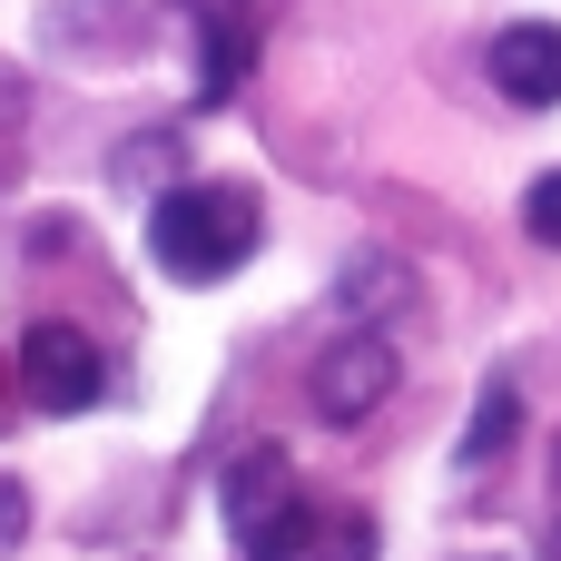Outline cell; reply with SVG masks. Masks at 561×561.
Returning <instances> with one entry per match:
<instances>
[{
    "instance_id": "3",
    "label": "cell",
    "mask_w": 561,
    "mask_h": 561,
    "mask_svg": "<svg viewBox=\"0 0 561 561\" xmlns=\"http://www.w3.org/2000/svg\"><path fill=\"white\" fill-rule=\"evenodd\" d=\"M20 385H30L39 414H89L108 394V365H99V345L79 325H30L20 335Z\"/></svg>"
},
{
    "instance_id": "11",
    "label": "cell",
    "mask_w": 561,
    "mask_h": 561,
    "mask_svg": "<svg viewBox=\"0 0 561 561\" xmlns=\"http://www.w3.org/2000/svg\"><path fill=\"white\" fill-rule=\"evenodd\" d=\"M552 561H561V533H552Z\"/></svg>"
},
{
    "instance_id": "5",
    "label": "cell",
    "mask_w": 561,
    "mask_h": 561,
    "mask_svg": "<svg viewBox=\"0 0 561 561\" xmlns=\"http://www.w3.org/2000/svg\"><path fill=\"white\" fill-rule=\"evenodd\" d=\"M493 89L523 99V108H552L561 99V30L552 20H513V30L493 39Z\"/></svg>"
},
{
    "instance_id": "1",
    "label": "cell",
    "mask_w": 561,
    "mask_h": 561,
    "mask_svg": "<svg viewBox=\"0 0 561 561\" xmlns=\"http://www.w3.org/2000/svg\"><path fill=\"white\" fill-rule=\"evenodd\" d=\"M256 197L247 187H227V178H187V187H168L158 207H148V256L178 276V286H217V276H237L247 256H256Z\"/></svg>"
},
{
    "instance_id": "4",
    "label": "cell",
    "mask_w": 561,
    "mask_h": 561,
    "mask_svg": "<svg viewBox=\"0 0 561 561\" xmlns=\"http://www.w3.org/2000/svg\"><path fill=\"white\" fill-rule=\"evenodd\" d=\"M394 394V345L365 325V335H335L325 355H316V414L325 424H365L375 404Z\"/></svg>"
},
{
    "instance_id": "9",
    "label": "cell",
    "mask_w": 561,
    "mask_h": 561,
    "mask_svg": "<svg viewBox=\"0 0 561 561\" xmlns=\"http://www.w3.org/2000/svg\"><path fill=\"white\" fill-rule=\"evenodd\" d=\"M316 561H375V533H365V513H335L325 523V552Z\"/></svg>"
},
{
    "instance_id": "6",
    "label": "cell",
    "mask_w": 561,
    "mask_h": 561,
    "mask_svg": "<svg viewBox=\"0 0 561 561\" xmlns=\"http://www.w3.org/2000/svg\"><path fill=\"white\" fill-rule=\"evenodd\" d=\"M237 79H247V20H207V59H197V99L217 108V99H237Z\"/></svg>"
},
{
    "instance_id": "10",
    "label": "cell",
    "mask_w": 561,
    "mask_h": 561,
    "mask_svg": "<svg viewBox=\"0 0 561 561\" xmlns=\"http://www.w3.org/2000/svg\"><path fill=\"white\" fill-rule=\"evenodd\" d=\"M20 533H30V493H20V483H0V552H10Z\"/></svg>"
},
{
    "instance_id": "8",
    "label": "cell",
    "mask_w": 561,
    "mask_h": 561,
    "mask_svg": "<svg viewBox=\"0 0 561 561\" xmlns=\"http://www.w3.org/2000/svg\"><path fill=\"white\" fill-rule=\"evenodd\" d=\"M523 227H533L542 247H561V168H542V178H533V197H523Z\"/></svg>"
},
{
    "instance_id": "12",
    "label": "cell",
    "mask_w": 561,
    "mask_h": 561,
    "mask_svg": "<svg viewBox=\"0 0 561 561\" xmlns=\"http://www.w3.org/2000/svg\"><path fill=\"white\" fill-rule=\"evenodd\" d=\"M0 385H10V375H0Z\"/></svg>"
},
{
    "instance_id": "7",
    "label": "cell",
    "mask_w": 561,
    "mask_h": 561,
    "mask_svg": "<svg viewBox=\"0 0 561 561\" xmlns=\"http://www.w3.org/2000/svg\"><path fill=\"white\" fill-rule=\"evenodd\" d=\"M513 434H523V394H513V385H483V414H473V434H463V463H503Z\"/></svg>"
},
{
    "instance_id": "2",
    "label": "cell",
    "mask_w": 561,
    "mask_h": 561,
    "mask_svg": "<svg viewBox=\"0 0 561 561\" xmlns=\"http://www.w3.org/2000/svg\"><path fill=\"white\" fill-rule=\"evenodd\" d=\"M227 533L247 561H296L306 552V483L286 463V444H247L227 463Z\"/></svg>"
}]
</instances>
